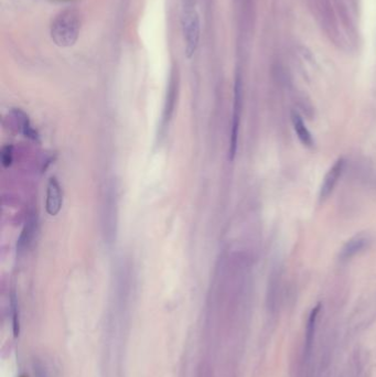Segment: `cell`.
<instances>
[{
    "mask_svg": "<svg viewBox=\"0 0 376 377\" xmlns=\"http://www.w3.org/2000/svg\"><path fill=\"white\" fill-rule=\"evenodd\" d=\"M82 28V16L79 10L66 8L60 11L50 26V35L60 48H70L78 42Z\"/></svg>",
    "mask_w": 376,
    "mask_h": 377,
    "instance_id": "obj_1",
    "label": "cell"
},
{
    "mask_svg": "<svg viewBox=\"0 0 376 377\" xmlns=\"http://www.w3.org/2000/svg\"><path fill=\"white\" fill-rule=\"evenodd\" d=\"M181 29L184 53L191 59L198 51L201 39V20L198 0H181Z\"/></svg>",
    "mask_w": 376,
    "mask_h": 377,
    "instance_id": "obj_2",
    "label": "cell"
},
{
    "mask_svg": "<svg viewBox=\"0 0 376 377\" xmlns=\"http://www.w3.org/2000/svg\"><path fill=\"white\" fill-rule=\"evenodd\" d=\"M243 107V83L242 78L237 75L234 85V108H233V120H232V130H231V140H230V160H234L236 150H237V140H238V130L240 124V114H242Z\"/></svg>",
    "mask_w": 376,
    "mask_h": 377,
    "instance_id": "obj_3",
    "label": "cell"
},
{
    "mask_svg": "<svg viewBox=\"0 0 376 377\" xmlns=\"http://www.w3.org/2000/svg\"><path fill=\"white\" fill-rule=\"evenodd\" d=\"M104 228L108 243H114L117 232V194L115 186H109L105 197Z\"/></svg>",
    "mask_w": 376,
    "mask_h": 377,
    "instance_id": "obj_4",
    "label": "cell"
},
{
    "mask_svg": "<svg viewBox=\"0 0 376 377\" xmlns=\"http://www.w3.org/2000/svg\"><path fill=\"white\" fill-rule=\"evenodd\" d=\"M240 32L250 34L255 25V0H235Z\"/></svg>",
    "mask_w": 376,
    "mask_h": 377,
    "instance_id": "obj_5",
    "label": "cell"
},
{
    "mask_svg": "<svg viewBox=\"0 0 376 377\" xmlns=\"http://www.w3.org/2000/svg\"><path fill=\"white\" fill-rule=\"evenodd\" d=\"M63 204V193L61 185L55 177H52L49 180L47 187V202L46 209L49 215L57 216L62 209Z\"/></svg>",
    "mask_w": 376,
    "mask_h": 377,
    "instance_id": "obj_6",
    "label": "cell"
},
{
    "mask_svg": "<svg viewBox=\"0 0 376 377\" xmlns=\"http://www.w3.org/2000/svg\"><path fill=\"white\" fill-rule=\"evenodd\" d=\"M318 10L322 21V27L329 35H332V39L336 41L339 37V28H337L335 14L332 6L329 0H318Z\"/></svg>",
    "mask_w": 376,
    "mask_h": 377,
    "instance_id": "obj_7",
    "label": "cell"
},
{
    "mask_svg": "<svg viewBox=\"0 0 376 377\" xmlns=\"http://www.w3.org/2000/svg\"><path fill=\"white\" fill-rule=\"evenodd\" d=\"M343 168H344V161L343 159H339L336 162H334V164L327 172L325 180H323V183L321 185L320 191L321 200H326L329 195L332 193L337 181L341 178Z\"/></svg>",
    "mask_w": 376,
    "mask_h": 377,
    "instance_id": "obj_8",
    "label": "cell"
},
{
    "mask_svg": "<svg viewBox=\"0 0 376 377\" xmlns=\"http://www.w3.org/2000/svg\"><path fill=\"white\" fill-rule=\"evenodd\" d=\"M368 244V239L365 235H356L348 240V243L342 248L340 257L342 259H350L359 253L362 252Z\"/></svg>",
    "mask_w": 376,
    "mask_h": 377,
    "instance_id": "obj_9",
    "label": "cell"
},
{
    "mask_svg": "<svg viewBox=\"0 0 376 377\" xmlns=\"http://www.w3.org/2000/svg\"><path fill=\"white\" fill-rule=\"evenodd\" d=\"M35 217L33 213H30L28 215V218L25 224V228L22 230V233L20 235V238L18 240V252H25L27 251L30 244H31L33 236H34V232H35Z\"/></svg>",
    "mask_w": 376,
    "mask_h": 377,
    "instance_id": "obj_10",
    "label": "cell"
},
{
    "mask_svg": "<svg viewBox=\"0 0 376 377\" xmlns=\"http://www.w3.org/2000/svg\"><path fill=\"white\" fill-rule=\"evenodd\" d=\"M320 311V305H318L317 307H314L309 315V319H308L307 322V328H306V336H305V353L307 354V356L310 354L311 351V346L313 343V337H314V332H315V324H317V319H318V314Z\"/></svg>",
    "mask_w": 376,
    "mask_h": 377,
    "instance_id": "obj_11",
    "label": "cell"
},
{
    "mask_svg": "<svg viewBox=\"0 0 376 377\" xmlns=\"http://www.w3.org/2000/svg\"><path fill=\"white\" fill-rule=\"evenodd\" d=\"M292 124H294V128L297 133V136L299 140L303 142L305 146L310 147L313 144V139L310 131L308 130L307 126L303 122L302 117H300L297 112H292Z\"/></svg>",
    "mask_w": 376,
    "mask_h": 377,
    "instance_id": "obj_12",
    "label": "cell"
},
{
    "mask_svg": "<svg viewBox=\"0 0 376 377\" xmlns=\"http://www.w3.org/2000/svg\"><path fill=\"white\" fill-rule=\"evenodd\" d=\"M14 114H16L17 120L19 122L21 133L24 134L26 137H28L30 139L36 140L37 139V134L32 128L31 124H30V120H29L28 116L20 109H14Z\"/></svg>",
    "mask_w": 376,
    "mask_h": 377,
    "instance_id": "obj_13",
    "label": "cell"
},
{
    "mask_svg": "<svg viewBox=\"0 0 376 377\" xmlns=\"http://www.w3.org/2000/svg\"><path fill=\"white\" fill-rule=\"evenodd\" d=\"M12 159H13V149L12 146H6L3 148L2 152V160H3V164L4 167H9L12 163Z\"/></svg>",
    "mask_w": 376,
    "mask_h": 377,
    "instance_id": "obj_14",
    "label": "cell"
}]
</instances>
